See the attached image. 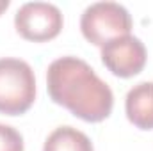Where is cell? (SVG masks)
<instances>
[{"label": "cell", "instance_id": "cell-3", "mask_svg": "<svg viewBox=\"0 0 153 151\" xmlns=\"http://www.w3.org/2000/svg\"><path fill=\"white\" fill-rule=\"evenodd\" d=\"M132 25L128 9L119 2H94L87 5L80 16V30L84 38L96 46H103L116 38L128 36Z\"/></svg>", "mask_w": 153, "mask_h": 151}, {"label": "cell", "instance_id": "cell-7", "mask_svg": "<svg viewBox=\"0 0 153 151\" xmlns=\"http://www.w3.org/2000/svg\"><path fill=\"white\" fill-rule=\"evenodd\" d=\"M43 151H94L91 139L73 126H57L45 141Z\"/></svg>", "mask_w": 153, "mask_h": 151}, {"label": "cell", "instance_id": "cell-6", "mask_svg": "<svg viewBox=\"0 0 153 151\" xmlns=\"http://www.w3.org/2000/svg\"><path fill=\"white\" fill-rule=\"evenodd\" d=\"M125 110L134 126L153 130V82H139L126 93Z\"/></svg>", "mask_w": 153, "mask_h": 151}, {"label": "cell", "instance_id": "cell-9", "mask_svg": "<svg viewBox=\"0 0 153 151\" xmlns=\"http://www.w3.org/2000/svg\"><path fill=\"white\" fill-rule=\"evenodd\" d=\"M9 4H11L9 0H0V14H2V13H4V11L9 7Z\"/></svg>", "mask_w": 153, "mask_h": 151}, {"label": "cell", "instance_id": "cell-1", "mask_svg": "<svg viewBox=\"0 0 153 151\" xmlns=\"http://www.w3.org/2000/svg\"><path fill=\"white\" fill-rule=\"evenodd\" d=\"M46 89L53 103L87 121L107 119L114 107V94L107 82L80 57L64 55L46 70Z\"/></svg>", "mask_w": 153, "mask_h": 151}, {"label": "cell", "instance_id": "cell-5", "mask_svg": "<svg viewBox=\"0 0 153 151\" xmlns=\"http://www.w3.org/2000/svg\"><path fill=\"white\" fill-rule=\"evenodd\" d=\"M146 46L139 38L128 34L116 38L102 46V62L119 78L139 75L146 66Z\"/></svg>", "mask_w": 153, "mask_h": 151}, {"label": "cell", "instance_id": "cell-8", "mask_svg": "<svg viewBox=\"0 0 153 151\" xmlns=\"http://www.w3.org/2000/svg\"><path fill=\"white\" fill-rule=\"evenodd\" d=\"M0 151H23L22 133L4 123H0Z\"/></svg>", "mask_w": 153, "mask_h": 151}, {"label": "cell", "instance_id": "cell-4", "mask_svg": "<svg viewBox=\"0 0 153 151\" xmlns=\"http://www.w3.org/2000/svg\"><path fill=\"white\" fill-rule=\"evenodd\" d=\"M62 13L50 2H25L14 14L16 32L27 41L45 43L62 30Z\"/></svg>", "mask_w": 153, "mask_h": 151}, {"label": "cell", "instance_id": "cell-2", "mask_svg": "<svg viewBox=\"0 0 153 151\" xmlns=\"http://www.w3.org/2000/svg\"><path fill=\"white\" fill-rule=\"evenodd\" d=\"M36 100V76L29 62L18 57L0 59V114H25Z\"/></svg>", "mask_w": 153, "mask_h": 151}]
</instances>
